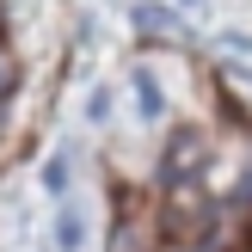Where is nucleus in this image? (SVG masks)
<instances>
[{
    "instance_id": "nucleus-1",
    "label": "nucleus",
    "mask_w": 252,
    "mask_h": 252,
    "mask_svg": "<svg viewBox=\"0 0 252 252\" xmlns=\"http://www.w3.org/2000/svg\"><path fill=\"white\" fill-rule=\"evenodd\" d=\"M166 185H191L197 172H203V135H191V129H179L172 135V148H166Z\"/></svg>"
},
{
    "instance_id": "nucleus-2",
    "label": "nucleus",
    "mask_w": 252,
    "mask_h": 252,
    "mask_svg": "<svg viewBox=\"0 0 252 252\" xmlns=\"http://www.w3.org/2000/svg\"><path fill=\"white\" fill-rule=\"evenodd\" d=\"M80 240H86L80 209H62V216H56V246H62V252H80Z\"/></svg>"
},
{
    "instance_id": "nucleus-3",
    "label": "nucleus",
    "mask_w": 252,
    "mask_h": 252,
    "mask_svg": "<svg viewBox=\"0 0 252 252\" xmlns=\"http://www.w3.org/2000/svg\"><path fill=\"white\" fill-rule=\"evenodd\" d=\"M135 98H142V117H160V86H154V74H135Z\"/></svg>"
},
{
    "instance_id": "nucleus-4",
    "label": "nucleus",
    "mask_w": 252,
    "mask_h": 252,
    "mask_svg": "<svg viewBox=\"0 0 252 252\" xmlns=\"http://www.w3.org/2000/svg\"><path fill=\"white\" fill-rule=\"evenodd\" d=\"M68 185V154H56V166H49V191H62Z\"/></svg>"
},
{
    "instance_id": "nucleus-5",
    "label": "nucleus",
    "mask_w": 252,
    "mask_h": 252,
    "mask_svg": "<svg viewBox=\"0 0 252 252\" xmlns=\"http://www.w3.org/2000/svg\"><path fill=\"white\" fill-rule=\"evenodd\" d=\"M0 93H12V62H0Z\"/></svg>"
},
{
    "instance_id": "nucleus-6",
    "label": "nucleus",
    "mask_w": 252,
    "mask_h": 252,
    "mask_svg": "<svg viewBox=\"0 0 252 252\" xmlns=\"http://www.w3.org/2000/svg\"><path fill=\"white\" fill-rule=\"evenodd\" d=\"M185 252H209V246H203V240H197V246H185Z\"/></svg>"
}]
</instances>
